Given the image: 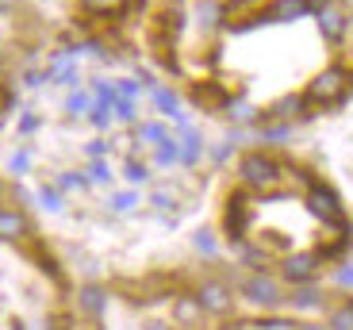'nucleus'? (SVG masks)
<instances>
[{"instance_id": "f257e3e1", "label": "nucleus", "mask_w": 353, "mask_h": 330, "mask_svg": "<svg viewBox=\"0 0 353 330\" xmlns=\"http://www.w3.org/2000/svg\"><path fill=\"white\" fill-rule=\"evenodd\" d=\"M345 81H350V73H345L342 65H327V70H323V73H319V77L307 85L303 100H307V104H319V107L338 104V100L345 96Z\"/></svg>"}, {"instance_id": "f03ea898", "label": "nucleus", "mask_w": 353, "mask_h": 330, "mask_svg": "<svg viewBox=\"0 0 353 330\" xmlns=\"http://www.w3.org/2000/svg\"><path fill=\"white\" fill-rule=\"evenodd\" d=\"M242 296H246V304L261 307V311H276L288 300L284 288L276 285V277H269V273H254V277L242 280Z\"/></svg>"}, {"instance_id": "7ed1b4c3", "label": "nucleus", "mask_w": 353, "mask_h": 330, "mask_svg": "<svg viewBox=\"0 0 353 330\" xmlns=\"http://www.w3.org/2000/svg\"><path fill=\"white\" fill-rule=\"evenodd\" d=\"M307 212L315 215L319 223H327V227H345L342 200H338L327 185H311L307 188Z\"/></svg>"}, {"instance_id": "20e7f679", "label": "nucleus", "mask_w": 353, "mask_h": 330, "mask_svg": "<svg viewBox=\"0 0 353 330\" xmlns=\"http://www.w3.org/2000/svg\"><path fill=\"white\" fill-rule=\"evenodd\" d=\"M242 181L250 188H273L281 181V169H276V161L269 154H246L242 158Z\"/></svg>"}, {"instance_id": "39448f33", "label": "nucleus", "mask_w": 353, "mask_h": 330, "mask_svg": "<svg viewBox=\"0 0 353 330\" xmlns=\"http://www.w3.org/2000/svg\"><path fill=\"white\" fill-rule=\"evenodd\" d=\"M281 277L288 280V285H311V280L319 277V254L315 250H303V254H284L281 261Z\"/></svg>"}, {"instance_id": "423d86ee", "label": "nucleus", "mask_w": 353, "mask_h": 330, "mask_svg": "<svg viewBox=\"0 0 353 330\" xmlns=\"http://www.w3.org/2000/svg\"><path fill=\"white\" fill-rule=\"evenodd\" d=\"M192 296L200 300L203 315H230V307H234V296H230V288L223 280H203Z\"/></svg>"}, {"instance_id": "0eeeda50", "label": "nucleus", "mask_w": 353, "mask_h": 330, "mask_svg": "<svg viewBox=\"0 0 353 330\" xmlns=\"http://www.w3.org/2000/svg\"><path fill=\"white\" fill-rule=\"evenodd\" d=\"M345 27H350V19H345V12L338 8L334 0L319 4V31H323V39H327V43H342Z\"/></svg>"}, {"instance_id": "6e6552de", "label": "nucleus", "mask_w": 353, "mask_h": 330, "mask_svg": "<svg viewBox=\"0 0 353 330\" xmlns=\"http://www.w3.org/2000/svg\"><path fill=\"white\" fill-rule=\"evenodd\" d=\"M307 12H311V0H273L257 23H292V19H303Z\"/></svg>"}, {"instance_id": "1a4fd4ad", "label": "nucleus", "mask_w": 353, "mask_h": 330, "mask_svg": "<svg viewBox=\"0 0 353 330\" xmlns=\"http://www.w3.org/2000/svg\"><path fill=\"white\" fill-rule=\"evenodd\" d=\"M200 315H203V307H200L196 296H176V300H173V322H176V327H196Z\"/></svg>"}, {"instance_id": "9d476101", "label": "nucleus", "mask_w": 353, "mask_h": 330, "mask_svg": "<svg viewBox=\"0 0 353 330\" xmlns=\"http://www.w3.org/2000/svg\"><path fill=\"white\" fill-rule=\"evenodd\" d=\"M27 238V219L12 207H0V242H19Z\"/></svg>"}, {"instance_id": "9b49d317", "label": "nucleus", "mask_w": 353, "mask_h": 330, "mask_svg": "<svg viewBox=\"0 0 353 330\" xmlns=\"http://www.w3.org/2000/svg\"><path fill=\"white\" fill-rule=\"evenodd\" d=\"M77 304H81V311H85V315L100 319V315H104V307H108V292L100 285H85L77 292Z\"/></svg>"}, {"instance_id": "f8f14e48", "label": "nucleus", "mask_w": 353, "mask_h": 330, "mask_svg": "<svg viewBox=\"0 0 353 330\" xmlns=\"http://www.w3.org/2000/svg\"><path fill=\"white\" fill-rule=\"evenodd\" d=\"M288 304L296 307V311H315V307H323V292L311 288V285H303V288H296V292L288 296Z\"/></svg>"}, {"instance_id": "ddd939ff", "label": "nucleus", "mask_w": 353, "mask_h": 330, "mask_svg": "<svg viewBox=\"0 0 353 330\" xmlns=\"http://www.w3.org/2000/svg\"><path fill=\"white\" fill-rule=\"evenodd\" d=\"M154 104L165 112V116H173L176 123H185V112H181V100H176V92H169V89H154Z\"/></svg>"}, {"instance_id": "4468645a", "label": "nucleus", "mask_w": 353, "mask_h": 330, "mask_svg": "<svg viewBox=\"0 0 353 330\" xmlns=\"http://www.w3.org/2000/svg\"><path fill=\"white\" fill-rule=\"evenodd\" d=\"M327 330H353V300H342V304L330 311Z\"/></svg>"}, {"instance_id": "2eb2a0df", "label": "nucleus", "mask_w": 353, "mask_h": 330, "mask_svg": "<svg viewBox=\"0 0 353 330\" xmlns=\"http://www.w3.org/2000/svg\"><path fill=\"white\" fill-rule=\"evenodd\" d=\"M200 154H203L200 134H196V131H185V143H181V161H185V165H196V161H200Z\"/></svg>"}, {"instance_id": "dca6fc26", "label": "nucleus", "mask_w": 353, "mask_h": 330, "mask_svg": "<svg viewBox=\"0 0 353 330\" xmlns=\"http://www.w3.org/2000/svg\"><path fill=\"white\" fill-rule=\"evenodd\" d=\"M154 161L158 165H173V161H181V143H173V138H165V143L154 150Z\"/></svg>"}, {"instance_id": "f3484780", "label": "nucleus", "mask_w": 353, "mask_h": 330, "mask_svg": "<svg viewBox=\"0 0 353 330\" xmlns=\"http://www.w3.org/2000/svg\"><path fill=\"white\" fill-rule=\"evenodd\" d=\"M139 138H146V143L161 146L169 134H165V127H161V123H142V127H139Z\"/></svg>"}, {"instance_id": "a211bd4d", "label": "nucleus", "mask_w": 353, "mask_h": 330, "mask_svg": "<svg viewBox=\"0 0 353 330\" xmlns=\"http://www.w3.org/2000/svg\"><path fill=\"white\" fill-rule=\"evenodd\" d=\"M196 16H200L203 27H212L215 16H219V4H215V0H200V4H196Z\"/></svg>"}, {"instance_id": "6ab92c4d", "label": "nucleus", "mask_w": 353, "mask_h": 330, "mask_svg": "<svg viewBox=\"0 0 353 330\" xmlns=\"http://www.w3.org/2000/svg\"><path fill=\"white\" fill-rule=\"evenodd\" d=\"M88 181H97V185H108V181H112V169H108V161H92V165H88Z\"/></svg>"}, {"instance_id": "aec40b11", "label": "nucleus", "mask_w": 353, "mask_h": 330, "mask_svg": "<svg viewBox=\"0 0 353 330\" xmlns=\"http://www.w3.org/2000/svg\"><path fill=\"white\" fill-rule=\"evenodd\" d=\"M196 250H200V254H208V258H212V254L215 250H219V246H215V238H212V231H196Z\"/></svg>"}, {"instance_id": "412c9836", "label": "nucleus", "mask_w": 353, "mask_h": 330, "mask_svg": "<svg viewBox=\"0 0 353 330\" xmlns=\"http://www.w3.org/2000/svg\"><path fill=\"white\" fill-rule=\"evenodd\" d=\"M123 173H127V181H131V185H142V181L150 177V173H146V165H142V161H134V158L127 161V169H123Z\"/></svg>"}, {"instance_id": "4be33fe9", "label": "nucleus", "mask_w": 353, "mask_h": 330, "mask_svg": "<svg viewBox=\"0 0 353 330\" xmlns=\"http://www.w3.org/2000/svg\"><path fill=\"white\" fill-rule=\"evenodd\" d=\"M134 204H139L134 192H115V196H112V212H131Z\"/></svg>"}, {"instance_id": "5701e85b", "label": "nucleus", "mask_w": 353, "mask_h": 330, "mask_svg": "<svg viewBox=\"0 0 353 330\" xmlns=\"http://www.w3.org/2000/svg\"><path fill=\"white\" fill-rule=\"evenodd\" d=\"M108 112H112V104H104V100H97V104H92V112H88V116H92V123L97 127H108Z\"/></svg>"}, {"instance_id": "b1692460", "label": "nucleus", "mask_w": 353, "mask_h": 330, "mask_svg": "<svg viewBox=\"0 0 353 330\" xmlns=\"http://www.w3.org/2000/svg\"><path fill=\"white\" fill-rule=\"evenodd\" d=\"M300 104H303L300 96H288V100H281V104H273V116H292Z\"/></svg>"}, {"instance_id": "393cba45", "label": "nucleus", "mask_w": 353, "mask_h": 330, "mask_svg": "<svg viewBox=\"0 0 353 330\" xmlns=\"http://www.w3.org/2000/svg\"><path fill=\"white\" fill-rule=\"evenodd\" d=\"M158 212H173L176 207V200H173V192H154V200H150Z\"/></svg>"}, {"instance_id": "a878e982", "label": "nucleus", "mask_w": 353, "mask_h": 330, "mask_svg": "<svg viewBox=\"0 0 353 330\" xmlns=\"http://www.w3.org/2000/svg\"><path fill=\"white\" fill-rule=\"evenodd\" d=\"M115 116L131 123V119H134V104H131V100H123V96H115Z\"/></svg>"}, {"instance_id": "bb28decb", "label": "nucleus", "mask_w": 353, "mask_h": 330, "mask_svg": "<svg viewBox=\"0 0 353 330\" xmlns=\"http://www.w3.org/2000/svg\"><path fill=\"white\" fill-rule=\"evenodd\" d=\"M85 104H88L85 92H73V96L65 100V112H70V116H81V112H85Z\"/></svg>"}, {"instance_id": "cd10ccee", "label": "nucleus", "mask_w": 353, "mask_h": 330, "mask_svg": "<svg viewBox=\"0 0 353 330\" xmlns=\"http://www.w3.org/2000/svg\"><path fill=\"white\" fill-rule=\"evenodd\" d=\"M257 330H296V322L292 319H265V322H257Z\"/></svg>"}, {"instance_id": "c85d7f7f", "label": "nucleus", "mask_w": 353, "mask_h": 330, "mask_svg": "<svg viewBox=\"0 0 353 330\" xmlns=\"http://www.w3.org/2000/svg\"><path fill=\"white\" fill-rule=\"evenodd\" d=\"M292 134V127H265V138H269V143H284V138H288Z\"/></svg>"}, {"instance_id": "c756f323", "label": "nucleus", "mask_w": 353, "mask_h": 330, "mask_svg": "<svg viewBox=\"0 0 353 330\" xmlns=\"http://www.w3.org/2000/svg\"><path fill=\"white\" fill-rule=\"evenodd\" d=\"M39 200H43V204L50 207V212H58V207H62V196H58L54 188H43V192H39Z\"/></svg>"}, {"instance_id": "7c9ffc66", "label": "nucleus", "mask_w": 353, "mask_h": 330, "mask_svg": "<svg viewBox=\"0 0 353 330\" xmlns=\"http://www.w3.org/2000/svg\"><path fill=\"white\" fill-rule=\"evenodd\" d=\"M58 185H62V188H85V185H88V177H81V173H65V177L58 181Z\"/></svg>"}, {"instance_id": "2f4dec72", "label": "nucleus", "mask_w": 353, "mask_h": 330, "mask_svg": "<svg viewBox=\"0 0 353 330\" xmlns=\"http://www.w3.org/2000/svg\"><path fill=\"white\" fill-rule=\"evenodd\" d=\"M230 119H254V107H250V104H234V107H230Z\"/></svg>"}, {"instance_id": "473e14b6", "label": "nucleus", "mask_w": 353, "mask_h": 330, "mask_svg": "<svg viewBox=\"0 0 353 330\" xmlns=\"http://www.w3.org/2000/svg\"><path fill=\"white\" fill-rule=\"evenodd\" d=\"M338 285H342V288H353V265H342V269H338Z\"/></svg>"}, {"instance_id": "72a5a7b5", "label": "nucleus", "mask_w": 353, "mask_h": 330, "mask_svg": "<svg viewBox=\"0 0 353 330\" xmlns=\"http://www.w3.org/2000/svg\"><path fill=\"white\" fill-rule=\"evenodd\" d=\"M134 92H139V85H134V81H119V92H115V96H123V100H131Z\"/></svg>"}, {"instance_id": "f704fd0d", "label": "nucleus", "mask_w": 353, "mask_h": 330, "mask_svg": "<svg viewBox=\"0 0 353 330\" xmlns=\"http://www.w3.org/2000/svg\"><path fill=\"white\" fill-rule=\"evenodd\" d=\"M12 169H16V173H23V169H27V150H19L16 158H12Z\"/></svg>"}, {"instance_id": "c9c22d12", "label": "nucleus", "mask_w": 353, "mask_h": 330, "mask_svg": "<svg viewBox=\"0 0 353 330\" xmlns=\"http://www.w3.org/2000/svg\"><path fill=\"white\" fill-rule=\"evenodd\" d=\"M85 4H88V8H92V12H104V8H112L115 0H85Z\"/></svg>"}, {"instance_id": "e433bc0d", "label": "nucleus", "mask_w": 353, "mask_h": 330, "mask_svg": "<svg viewBox=\"0 0 353 330\" xmlns=\"http://www.w3.org/2000/svg\"><path fill=\"white\" fill-rule=\"evenodd\" d=\"M100 154H108V143H92V146H88V158L100 161Z\"/></svg>"}, {"instance_id": "4c0bfd02", "label": "nucleus", "mask_w": 353, "mask_h": 330, "mask_svg": "<svg viewBox=\"0 0 353 330\" xmlns=\"http://www.w3.org/2000/svg\"><path fill=\"white\" fill-rule=\"evenodd\" d=\"M35 127H39L35 116H23V119H19V131H35Z\"/></svg>"}, {"instance_id": "58836bf2", "label": "nucleus", "mask_w": 353, "mask_h": 330, "mask_svg": "<svg viewBox=\"0 0 353 330\" xmlns=\"http://www.w3.org/2000/svg\"><path fill=\"white\" fill-rule=\"evenodd\" d=\"M296 330H327V322H296Z\"/></svg>"}, {"instance_id": "ea45409f", "label": "nucleus", "mask_w": 353, "mask_h": 330, "mask_svg": "<svg viewBox=\"0 0 353 330\" xmlns=\"http://www.w3.org/2000/svg\"><path fill=\"white\" fill-rule=\"evenodd\" d=\"M19 0H0V12H8V8H16Z\"/></svg>"}, {"instance_id": "a19ab883", "label": "nucleus", "mask_w": 353, "mask_h": 330, "mask_svg": "<svg viewBox=\"0 0 353 330\" xmlns=\"http://www.w3.org/2000/svg\"><path fill=\"white\" fill-rule=\"evenodd\" d=\"M146 330H169L165 322H146Z\"/></svg>"}, {"instance_id": "79ce46f5", "label": "nucleus", "mask_w": 353, "mask_h": 330, "mask_svg": "<svg viewBox=\"0 0 353 330\" xmlns=\"http://www.w3.org/2000/svg\"><path fill=\"white\" fill-rule=\"evenodd\" d=\"M230 4H242V0H230Z\"/></svg>"}, {"instance_id": "37998d69", "label": "nucleus", "mask_w": 353, "mask_h": 330, "mask_svg": "<svg viewBox=\"0 0 353 330\" xmlns=\"http://www.w3.org/2000/svg\"><path fill=\"white\" fill-rule=\"evenodd\" d=\"M0 196H4V188H0Z\"/></svg>"}, {"instance_id": "c03bdc74", "label": "nucleus", "mask_w": 353, "mask_h": 330, "mask_svg": "<svg viewBox=\"0 0 353 330\" xmlns=\"http://www.w3.org/2000/svg\"><path fill=\"white\" fill-rule=\"evenodd\" d=\"M0 62H4V58H0Z\"/></svg>"}, {"instance_id": "a18cd8bd", "label": "nucleus", "mask_w": 353, "mask_h": 330, "mask_svg": "<svg viewBox=\"0 0 353 330\" xmlns=\"http://www.w3.org/2000/svg\"><path fill=\"white\" fill-rule=\"evenodd\" d=\"M0 123H4V119H0Z\"/></svg>"}]
</instances>
